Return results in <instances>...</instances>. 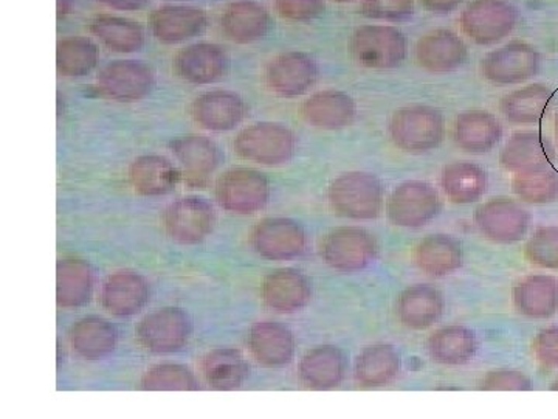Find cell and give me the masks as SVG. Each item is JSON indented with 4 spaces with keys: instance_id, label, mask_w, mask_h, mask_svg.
Returning a JSON list of instances; mask_svg holds the SVG:
<instances>
[{
    "instance_id": "obj_1",
    "label": "cell",
    "mask_w": 558,
    "mask_h": 419,
    "mask_svg": "<svg viewBox=\"0 0 558 419\" xmlns=\"http://www.w3.org/2000/svg\"><path fill=\"white\" fill-rule=\"evenodd\" d=\"M328 200L330 208L340 218L373 220L384 212L385 187L371 172H343L330 182Z\"/></svg>"
},
{
    "instance_id": "obj_2",
    "label": "cell",
    "mask_w": 558,
    "mask_h": 419,
    "mask_svg": "<svg viewBox=\"0 0 558 419\" xmlns=\"http://www.w3.org/2000/svg\"><path fill=\"white\" fill-rule=\"evenodd\" d=\"M389 137L407 154L429 153L446 137L442 113L432 106L411 105L396 110L389 121Z\"/></svg>"
},
{
    "instance_id": "obj_3",
    "label": "cell",
    "mask_w": 558,
    "mask_h": 419,
    "mask_svg": "<svg viewBox=\"0 0 558 419\" xmlns=\"http://www.w3.org/2000/svg\"><path fill=\"white\" fill-rule=\"evenodd\" d=\"M233 145L241 159L264 167H279L295 156L296 137L284 124L263 121L244 128Z\"/></svg>"
},
{
    "instance_id": "obj_4",
    "label": "cell",
    "mask_w": 558,
    "mask_h": 419,
    "mask_svg": "<svg viewBox=\"0 0 558 419\" xmlns=\"http://www.w3.org/2000/svg\"><path fill=\"white\" fill-rule=\"evenodd\" d=\"M349 49L362 68L396 69L407 60L409 39L391 25H365L354 32Z\"/></svg>"
},
{
    "instance_id": "obj_5",
    "label": "cell",
    "mask_w": 558,
    "mask_h": 419,
    "mask_svg": "<svg viewBox=\"0 0 558 419\" xmlns=\"http://www.w3.org/2000/svg\"><path fill=\"white\" fill-rule=\"evenodd\" d=\"M442 208L439 191L424 180H405L387 200L389 223L402 229H421L432 223Z\"/></svg>"
},
{
    "instance_id": "obj_6",
    "label": "cell",
    "mask_w": 558,
    "mask_h": 419,
    "mask_svg": "<svg viewBox=\"0 0 558 419\" xmlns=\"http://www.w3.org/2000/svg\"><path fill=\"white\" fill-rule=\"evenodd\" d=\"M520 13L509 0H470L461 13V28L478 46H494L515 31Z\"/></svg>"
},
{
    "instance_id": "obj_7",
    "label": "cell",
    "mask_w": 558,
    "mask_h": 419,
    "mask_svg": "<svg viewBox=\"0 0 558 419\" xmlns=\"http://www.w3.org/2000/svg\"><path fill=\"white\" fill-rule=\"evenodd\" d=\"M379 244L368 230L357 226L337 227L322 242V259L343 274H354L369 267L376 260Z\"/></svg>"
},
{
    "instance_id": "obj_8",
    "label": "cell",
    "mask_w": 558,
    "mask_h": 419,
    "mask_svg": "<svg viewBox=\"0 0 558 419\" xmlns=\"http://www.w3.org/2000/svg\"><path fill=\"white\" fill-rule=\"evenodd\" d=\"M216 200L233 215H255L270 200L269 179L252 168H231L216 182Z\"/></svg>"
},
{
    "instance_id": "obj_9",
    "label": "cell",
    "mask_w": 558,
    "mask_h": 419,
    "mask_svg": "<svg viewBox=\"0 0 558 419\" xmlns=\"http://www.w3.org/2000/svg\"><path fill=\"white\" fill-rule=\"evenodd\" d=\"M473 220L486 240L497 244H517L526 238L531 215L520 202L498 196L481 204Z\"/></svg>"
},
{
    "instance_id": "obj_10",
    "label": "cell",
    "mask_w": 558,
    "mask_h": 419,
    "mask_svg": "<svg viewBox=\"0 0 558 419\" xmlns=\"http://www.w3.org/2000/svg\"><path fill=\"white\" fill-rule=\"evenodd\" d=\"M190 319L180 308L167 307L140 320L135 336L138 344L153 355H172L190 339Z\"/></svg>"
},
{
    "instance_id": "obj_11",
    "label": "cell",
    "mask_w": 558,
    "mask_h": 419,
    "mask_svg": "<svg viewBox=\"0 0 558 419\" xmlns=\"http://www.w3.org/2000/svg\"><path fill=\"white\" fill-rule=\"evenodd\" d=\"M250 244L260 259L290 261L306 252L307 235L299 220L266 218L253 227Z\"/></svg>"
},
{
    "instance_id": "obj_12",
    "label": "cell",
    "mask_w": 558,
    "mask_h": 419,
    "mask_svg": "<svg viewBox=\"0 0 558 419\" xmlns=\"http://www.w3.org/2000/svg\"><path fill=\"white\" fill-rule=\"evenodd\" d=\"M165 234L182 246H196L211 234L215 210L199 196L171 202L161 215Z\"/></svg>"
},
{
    "instance_id": "obj_13",
    "label": "cell",
    "mask_w": 558,
    "mask_h": 419,
    "mask_svg": "<svg viewBox=\"0 0 558 419\" xmlns=\"http://www.w3.org/2000/svg\"><path fill=\"white\" fill-rule=\"evenodd\" d=\"M319 69L314 58L303 51H286L267 64V89L279 98H299L317 84Z\"/></svg>"
},
{
    "instance_id": "obj_14",
    "label": "cell",
    "mask_w": 558,
    "mask_h": 419,
    "mask_svg": "<svg viewBox=\"0 0 558 419\" xmlns=\"http://www.w3.org/2000/svg\"><path fill=\"white\" fill-rule=\"evenodd\" d=\"M539 65L542 57L534 46L513 40L508 46L487 53L481 61V73L490 83L509 86L534 79Z\"/></svg>"
},
{
    "instance_id": "obj_15",
    "label": "cell",
    "mask_w": 558,
    "mask_h": 419,
    "mask_svg": "<svg viewBox=\"0 0 558 419\" xmlns=\"http://www.w3.org/2000/svg\"><path fill=\"white\" fill-rule=\"evenodd\" d=\"M154 86L153 70L145 62L119 60L109 62L97 76L101 95L117 103H137L148 97Z\"/></svg>"
},
{
    "instance_id": "obj_16",
    "label": "cell",
    "mask_w": 558,
    "mask_h": 419,
    "mask_svg": "<svg viewBox=\"0 0 558 419\" xmlns=\"http://www.w3.org/2000/svg\"><path fill=\"white\" fill-rule=\"evenodd\" d=\"M248 108L236 92L211 91L194 98L190 116L205 131L226 132L240 127L247 117Z\"/></svg>"
},
{
    "instance_id": "obj_17",
    "label": "cell",
    "mask_w": 558,
    "mask_h": 419,
    "mask_svg": "<svg viewBox=\"0 0 558 419\" xmlns=\"http://www.w3.org/2000/svg\"><path fill=\"white\" fill-rule=\"evenodd\" d=\"M170 148L182 175L185 176V182L193 189L207 187L222 160L219 146L205 135H183L174 140Z\"/></svg>"
},
{
    "instance_id": "obj_18",
    "label": "cell",
    "mask_w": 558,
    "mask_h": 419,
    "mask_svg": "<svg viewBox=\"0 0 558 419\" xmlns=\"http://www.w3.org/2000/svg\"><path fill=\"white\" fill-rule=\"evenodd\" d=\"M264 304L277 314H295L312 299V282L306 274L293 267L267 275L260 288Z\"/></svg>"
},
{
    "instance_id": "obj_19",
    "label": "cell",
    "mask_w": 558,
    "mask_h": 419,
    "mask_svg": "<svg viewBox=\"0 0 558 419\" xmlns=\"http://www.w3.org/2000/svg\"><path fill=\"white\" fill-rule=\"evenodd\" d=\"M248 348L259 366L282 369L295 358L296 342L288 326L274 320H263L250 330Z\"/></svg>"
},
{
    "instance_id": "obj_20",
    "label": "cell",
    "mask_w": 558,
    "mask_h": 419,
    "mask_svg": "<svg viewBox=\"0 0 558 419\" xmlns=\"http://www.w3.org/2000/svg\"><path fill=\"white\" fill-rule=\"evenodd\" d=\"M205 11L189 5H165L154 10L149 16V28L154 38L167 46L197 38L207 28Z\"/></svg>"
},
{
    "instance_id": "obj_21",
    "label": "cell",
    "mask_w": 558,
    "mask_h": 419,
    "mask_svg": "<svg viewBox=\"0 0 558 419\" xmlns=\"http://www.w3.org/2000/svg\"><path fill=\"white\" fill-rule=\"evenodd\" d=\"M414 55L418 68L429 73H449L468 62L469 50L457 33L439 28L417 40Z\"/></svg>"
},
{
    "instance_id": "obj_22",
    "label": "cell",
    "mask_w": 558,
    "mask_h": 419,
    "mask_svg": "<svg viewBox=\"0 0 558 419\" xmlns=\"http://www.w3.org/2000/svg\"><path fill=\"white\" fill-rule=\"evenodd\" d=\"M446 311V300L435 286L417 283L399 294L396 315L405 328L424 331L438 323Z\"/></svg>"
},
{
    "instance_id": "obj_23",
    "label": "cell",
    "mask_w": 558,
    "mask_h": 419,
    "mask_svg": "<svg viewBox=\"0 0 558 419\" xmlns=\"http://www.w3.org/2000/svg\"><path fill=\"white\" fill-rule=\"evenodd\" d=\"M149 285L145 277L132 271L109 275L101 286V304L116 318H132L146 307Z\"/></svg>"
},
{
    "instance_id": "obj_24",
    "label": "cell",
    "mask_w": 558,
    "mask_h": 419,
    "mask_svg": "<svg viewBox=\"0 0 558 419\" xmlns=\"http://www.w3.org/2000/svg\"><path fill=\"white\" fill-rule=\"evenodd\" d=\"M556 149L548 137L538 131L515 132L499 154V164L506 171L517 172L553 167Z\"/></svg>"
},
{
    "instance_id": "obj_25",
    "label": "cell",
    "mask_w": 558,
    "mask_h": 419,
    "mask_svg": "<svg viewBox=\"0 0 558 419\" xmlns=\"http://www.w3.org/2000/svg\"><path fill=\"white\" fill-rule=\"evenodd\" d=\"M172 69L185 83L196 84V86L213 84L222 79L226 73V51L216 44H193L175 55Z\"/></svg>"
},
{
    "instance_id": "obj_26",
    "label": "cell",
    "mask_w": 558,
    "mask_h": 419,
    "mask_svg": "<svg viewBox=\"0 0 558 419\" xmlns=\"http://www.w3.org/2000/svg\"><path fill=\"white\" fill-rule=\"evenodd\" d=\"M301 116L310 127L341 130L351 127L357 117V105L351 95L340 91H319L301 106Z\"/></svg>"
},
{
    "instance_id": "obj_27",
    "label": "cell",
    "mask_w": 558,
    "mask_h": 419,
    "mask_svg": "<svg viewBox=\"0 0 558 419\" xmlns=\"http://www.w3.org/2000/svg\"><path fill=\"white\" fill-rule=\"evenodd\" d=\"M348 356L336 345H319L300 360V380L312 390L339 387L348 373Z\"/></svg>"
},
{
    "instance_id": "obj_28",
    "label": "cell",
    "mask_w": 558,
    "mask_h": 419,
    "mask_svg": "<svg viewBox=\"0 0 558 419\" xmlns=\"http://www.w3.org/2000/svg\"><path fill=\"white\" fill-rule=\"evenodd\" d=\"M413 261L425 275L442 278L461 270L464 250L461 241L451 235H428L414 246Z\"/></svg>"
},
{
    "instance_id": "obj_29",
    "label": "cell",
    "mask_w": 558,
    "mask_h": 419,
    "mask_svg": "<svg viewBox=\"0 0 558 419\" xmlns=\"http://www.w3.org/2000/svg\"><path fill=\"white\" fill-rule=\"evenodd\" d=\"M513 308L527 319H550L558 312V278L531 274L512 289Z\"/></svg>"
},
{
    "instance_id": "obj_30",
    "label": "cell",
    "mask_w": 558,
    "mask_h": 419,
    "mask_svg": "<svg viewBox=\"0 0 558 419\" xmlns=\"http://www.w3.org/2000/svg\"><path fill=\"white\" fill-rule=\"evenodd\" d=\"M223 35L236 44H252L263 39L271 27L266 7L256 0H234L220 16Z\"/></svg>"
},
{
    "instance_id": "obj_31",
    "label": "cell",
    "mask_w": 558,
    "mask_h": 419,
    "mask_svg": "<svg viewBox=\"0 0 558 419\" xmlns=\"http://www.w3.org/2000/svg\"><path fill=\"white\" fill-rule=\"evenodd\" d=\"M453 139L464 153H490L501 142L502 124L487 110H465L454 120Z\"/></svg>"
},
{
    "instance_id": "obj_32",
    "label": "cell",
    "mask_w": 558,
    "mask_h": 419,
    "mask_svg": "<svg viewBox=\"0 0 558 419\" xmlns=\"http://www.w3.org/2000/svg\"><path fill=\"white\" fill-rule=\"evenodd\" d=\"M402 370L398 349L389 344H373L362 349L354 363V380L363 388L392 384Z\"/></svg>"
},
{
    "instance_id": "obj_33",
    "label": "cell",
    "mask_w": 558,
    "mask_h": 419,
    "mask_svg": "<svg viewBox=\"0 0 558 419\" xmlns=\"http://www.w3.org/2000/svg\"><path fill=\"white\" fill-rule=\"evenodd\" d=\"M478 337L468 326L450 325L436 330L427 339L429 359L439 366H468L478 352Z\"/></svg>"
},
{
    "instance_id": "obj_34",
    "label": "cell",
    "mask_w": 558,
    "mask_h": 419,
    "mask_svg": "<svg viewBox=\"0 0 558 419\" xmlns=\"http://www.w3.org/2000/svg\"><path fill=\"white\" fill-rule=\"evenodd\" d=\"M128 178L132 190L142 197H160L178 187L180 172L167 157L140 156L132 161Z\"/></svg>"
},
{
    "instance_id": "obj_35",
    "label": "cell",
    "mask_w": 558,
    "mask_h": 419,
    "mask_svg": "<svg viewBox=\"0 0 558 419\" xmlns=\"http://www.w3.org/2000/svg\"><path fill=\"white\" fill-rule=\"evenodd\" d=\"M119 333L109 320L89 315L78 320L69 330V344L80 358L101 360L108 358L117 347Z\"/></svg>"
},
{
    "instance_id": "obj_36",
    "label": "cell",
    "mask_w": 558,
    "mask_h": 419,
    "mask_svg": "<svg viewBox=\"0 0 558 419\" xmlns=\"http://www.w3.org/2000/svg\"><path fill=\"white\" fill-rule=\"evenodd\" d=\"M440 185L451 204H475L486 194L488 176L483 167L473 161H451L444 167Z\"/></svg>"
},
{
    "instance_id": "obj_37",
    "label": "cell",
    "mask_w": 558,
    "mask_h": 419,
    "mask_svg": "<svg viewBox=\"0 0 558 419\" xmlns=\"http://www.w3.org/2000/svg\"><path fill=\"white\" fill-rule=\"evenodd\" d=\"M202 376L209 388L230 392L244 385L250 376V366L240 349L216 348L201 360Z\"/></svg>"
},
{
    "instance_id": "obj_38",
    "label": "cell",
    "mask_w": 558,
    "mask_h": 419,
    "mask_svg": "<svg viewBox=\"0 0 558 419\" xmlns=\"http://www.w3.org/2000/svg\"><path fill=\"white\" fill-rule=\"evenodd\" d=\"M95 272L83 260H62L57 267V303L64 310L84 307L94 294Z\"/></svg>"
},
{
    "instance_id": "obj_39",
    "label": "cell",
    "mask_w": 558,
    "mask_h": 419,
    "mask_svg": "<svg viewBox=\"0 0 558 419\" xmlns=\"http://www.w3.org/2000/svg\"><path fill=\"white\" fill-rule=\"evenodd\" d=\"M553 95V89L546 84H529L502 97L499 109L509 123L537 124L548 110Z\"/></svg>"
},
{
    "instance_id": "obj_40",
    "label": "cell",
    "mask_w": 558,
    "mask_h": 419,
    "mask_svg": "<svg viewBox=\"0 0 558 419\" xmlns=\"http://www.w3.org/2000/svg\"><path fill=\"white\" fill-rule=\"evenodd\" d=\"M90 32L106 49L116 53H134L145 44V32L138 22L100 14L90 21Z\"/></svg>"
},
{
    "instance_id": "obj_41",
    "label": "cell",
    "mask_w": 558,
    "mask_h": 419,
    "mask_svg": "<svg viewBox=\"0 0 558 419\" xmlns=\"http://www.w3.org/2000/svg\"><path fill=\"white\" fill-rule=\"evenodd\" d=\"M100 55L94 40L84 36H69L57 47L58 73L65 79H81L97 68Z\"/></svg>"
},
{
    "instance_id": "obj_42",
    "label": "cell",
    "mask_w": 558,
    "mask_h": 419,
    "mask_svg": "<svg viewBox=\"0 0 558 419\" xmlns=\"http://www.w3.org/2000/svg\"><path fill=\"white\" fill-rule=\"evenodd\" d=\"M512 190L526 204H553L558 201V172L553 167L517 172L513 175Z\"/></svg>"
},
{
    "instance_id": "obj_43",
    "label": "cell",
    "mask_w": 558,
    "mask_h": 419,
    "mask_svg": "<svg viewBox=\"0 0 558 419\" xmlns=\"http://www.w3.org/2000/svg\"><path fill=\"white\" fill-rule=\"evenodd\" d=\"M140 388L148 392H193L199 388V382L189 367L160 363L143 373Z\"/></svg>"
},
{
    "instance_id": "obj_44",
    "label": "cell",
    "mask_w": 558,
    "mask_h": 419,
    "mask_svg": "<svg viewBox=\"0 0 558 419\" xmlns=\"http://www.w3.org/2000/svg\"><path fill=\"white\" fill-rule=\"evenodd\" d=\"M524 256L539 270L558 271V226L538 227L524 246Z\"/></svg>"
},
{
    "instance_id": "obj_45",
    "label": "cell",
    "mask_w": 558,
    "mask_h": 419,
    "mask_svg": "<svg viewBox=\"0 0 558 419\" xmlns=\"http://www.w3.org/2000/svg\"><path fill=\"white\" fill-rule=\"evenodd\" d=\"M362 14L376 21H409L414 14V0H363Z\"/></svg>"
},
{
    "instance_id": "obj_46",
    "label": "cell",
    "mask_w": 558,
    "mask_h": 419,
    "mask_svg": "<svg viewBox=\"0 0 558 419\" xmlns=\"http://www.w3.org/2000/svg\"><path fill=\"white\" fill-rule=\"evenodd\" d=\"M531 388V378L521 370H490L480 381V390L484 392H527Z\"/></svg>"
},
{
    "instance_id": "obj_47",
    "label": "cell",
    "mask_w": 558,
    "mask_h": 419,
    "mask_svg": "<svg viewBox=\"0 0 558 419\" xmlns=\"http://www.w3.org/2000/svg\"><path fill=\"white\" fill-rule=\"evenodd\" d=\"M275 10L282 20L310 22L323 16L325 0H274Z\"/></svg>"
},
{
    "instance_id": "obj_48",
    "label": "cell",
    "mask_w": 558,
    "mask_h": 419,
    "mask_svg": "<svg viewBox=\"0 0 558 419\" xmlns=\"http://www.w3.org/2000/svg\"><path fill=\"white\" fill-rule=\"evenodd\" d=\"M532 355L543 369H558V326L538 331L532 340Z\"/></svg>"
},
{
    "instance_id": "obj_49",
    "label": "cell",
    "mask_w": 558,
    "mask_h": 419,
    "mask_svg": "<svg viewBox=\"0 0 558 419\" xmlns=\"http://www.w3.org/2000/svg\"><path fill=\"white\" fill-rule=\"evenodd\" d=\"M433 14H450L461 5L462 0H418Z\"/></svg>"
},
{
    "instance_id": "obj_50",
    "label": "cell",
    "mask_w": 558,
    "mask_h": 419,
    "mask_svg": "<svg viewBox=\"0 0 558 419\" xmlns=\"http://www.w3.org/2000/svg\"><path fill=\"white\" fill-rule=\"evenodd\" d=\"M98 2L117 11H138L145 9L149 0H98Z\"/></svg>"
},
{
    "instance_id": "obj_51",
    "label": "cell",
    "mask_w": 558,
    "mask_h": 419,
    "mask_svg": "<svg viewBox=\"0 0 558 419\" xmlns=\"http://www.w3.org/2000/svg\"><path fill=\"white\" fill-rule=\"evenodd\" d=\"M73 3H75V0H58V17H64L65 14L70 13V10H72Z\"/></svg>"
},
{
    "instance_id": "obj_52",
    "label": "cell",
    "mask_w": 558,
    "mask_h": 419,
    "mask_svg": "<svg viewBox=\"0 0 558 419\" xmlns=\"http://www.w3.org/2000/svg\"><path fill=\"white\" fill-rule=\"evenodd\" d=\"M549 390L550 392H558V376L556 378V380L550 382Z\"/></svg>"
},
{
    "instance_id": "obj_53",
    "label": "cell",
    "mask_w": 558,
    "mask_h": 419,
    "mask_svg": "<svg viewBox=\"0 0 558 419\" xmlns=\"http://www.w3.org/2000/svg\"><path fill=\"white\" fill-rule=\"evenodd\" d=\"M333 2L349 3V2H354V0H333Z\"/></svg>"
},
{
    "instance_id": "obj_54",
    "label": "cell",
    "mask_w": 558,
    "mask_h": 419,
    "mask_svg": "<svg viewBox=\"0 0 558 419\" xmlns=\"http://www.w3.org/2000/svg\"><path fill=\"white\" fill-rule=\"evenodd\" d=\"M556 134H557V137H558V112H557V116H556Z\"/></svg>"
}]
</instances>
